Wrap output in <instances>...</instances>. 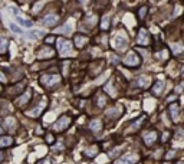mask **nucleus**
<instances>
[{
	"label": "nucleus",
	"instance_id": "4468645a",
	"mask_svg": "<svg viewBox=\"0 0 184 164\" xmlns=\"http://www.w3.org/2000/svg\"><path fill=\"white\" fill-rule=\"evenodd\" d=\"M13 144V138L9 135H0V148H7Z\"/></svg>",
	"mask_w": 184,
	"mask_h": 164
},
{
	"label": "nucleus",
	"instance_id": "b1692460",
	"mask_svg": "<svg viewBox=\"0 0 184 164\" xmlns=\"http://www.w3.org/2000/svg\"><path fill=\"white\" fill-rule=\"evenodd\" d=\"M171 48H173V51H174V53H177L178 55V52L180 53H184V46L181 43H174V45H171Z\"/></svg>",
	"mask_w": 184,
	"mask_h": 164
},
{
	"label": "nucleus",
	"instance_id": "4c0bfd02",
	"mask_svg": "<svg viewBox=\"0 0 184 164\" xmlns=\"http://www.w3.org/2000/svg\"><path fill=\"white\" fill-rule=\"evenodd\" d=\"M177 164H184V161H180V163H177Z\"/></svg>",
	"mask_w": 184,
	"mask_h": 164
},
{
	"label": "nucleus",
	"instance_id": "c9c22d12",
	"mask_svg": "<svg viewBox=\"0 0 184 164\" xmlns=\"http://www.w3.org/2000/svg\"><path fill=\"white\" fill-rule=\"evenodd\" d=\"M173 156H174V151H170V153L167 154V158H173Z\"/></svg>",
	"mask_w": 184,
	"mask_h": 164
},
{
	"label": "nucleus",
	"instance_id": "412c9836",
	"mask_svg": "<svg viewBox=\"0 0 184 164\" xmlns=\"http://www.w3.org/2000/svg\"><path fill=\"white\" fill-rule=\"evenodd\" d=\"M105 104H106V96L104 95V94H98V95H96V105H98L99 108H104Z\"/></svg>",
	"mask_w": 184,
	"mask_h": 164
},
{
	"label": "nucleus",
	"instance_id": "20e7f679",
	"mask_svg": "<svg viewBox=\"0 0 184 164\" xmlns=\"http://www.w3.org/2000/svg\"><path fill=\"white\" fill-rule=\"evenodd\" d=\"M71 123H72V120H71V117H68V115H62L61 118H59L58 121H56V124L53 125V130L55 131H65L66 128H68L69 125H71Z\"/></svg>",
	"mask_w": 184,
	"mask_h": 164
},
{
	"label": "nucleus",
	"instance_id": "f257e3e1",
	"mask_svg": "<svg viewBox=\"0 0 184 164\" xmlns=\"http://www.w3.org/2000/svg\"><path fill=\"white\" fill-rule=\"evenodd\" d=\"M56 48H58L61 58H69V56L73 55V45H72V42L66 41L63 38H59L56 41Z\"/></svg>",
	"mask_w": 184,
	"mask_h": 164
},
{
	"label": "nucleus",
	"instance_id": "473e14b6",
	"mask_svg": "<svg viewBox=\"0 0 184 164\" xmlns=\"http://www.w3.org/2000/svg\"><path fill=\"white\" fill-rule=\"evenodd\" d=\"M46 141H48L49 144H52V143H53V137H52L51 134H48V135H46Z\"/></svg>",
	"mask_w": 184,
	"mask_h": 164
},
{
	"label": "nucleus",
	"instance_id": "9b49d317",
	"mask_svg": "<svg viewBox=\"0 0 184 164\" xmlns=\"http://www.w3.org/2000/svg\"><path fill=\"white\" fill-rule=\"evenodd\" d=\"M30 96H32V89H27L26 92H24L22 96H19V99L16 101L17 107H20V108H23V107L26 105V104L29 102V101H30Z\"/></svg>",
	"mask_w": 184,
	"mask_h": 164
},
{
	"label": "nucleus",
	"instance_id": "ddd939ff",
	"mask_svg": "<svg viewBox=\"0 0 184 164\" xmlns=\"http://www.w3.org/2000/svg\"><path fill=\"white\" fill-rule=\"evenodd\" d=\"M73 42H75L73 45H75L76 48H78V49H82L86 43H88V38H86V36H84V35H76L75 39H73Z\"/></svg>",
	"mask_w": 184,
	"mask_h": 164
},
{
	"label": "nucleus",
	"instance_id": "c85d7f7f",
	"mask_svg": "<svg viewBox=\"0 0 184 164\" xmlns=\"http://www.w3.org/2000/svg\"><path fill=\"white\" fill-rule=\"evenodd\" d=\"M45 42H46V45H51L56 42V39H55V36H48V38H45Z\"/></svg>",
	"mask_w": 184,
	"mask_h": 164
},
{
	"label": "nucleus",
	"instance_id": "6ab92c4d",
	"mask_svg": "<svg viewBox=\"0 0 184 164\" xmlns=\"http://www.w3.org/2000/svg\"><path fill=\"white\" fill-rule=\"evenodd\" d=\"M98 145H95V144H94V145H91V147H88L86 148L85 151H84V154H85L86 157H94V156H96V154H98Z\"/></svg>",
	"mask_w": 184,
	"mask_h": 164
},
{
	"label": "nucleus",
	"instance_id": "f8f14e48",
	"mask_svg": "<svg viewBox=\"0 0 184 164\" xmlns=\"http://www.w3.org/2000/svg\"><path fill=\"white\" fill-rule=\"evenodd\" d=\"M144 138V143L147 144V145H153L154 143H155V140H157V133L155 131H148V133H145L143 135Z\"/></svg>",
	"mask_w": 184,
	"mask_h": 164
},
{
	"label": "nucleus",
	"instance_id": "cd10ccee",
	"mask_svg": "<svg viewBox=\"0 0 184 164\" xmlns=\"http://www.w3.org/2000/svg\"><path fill=\"white\" fill-rule=\"evenodd\" d=\"M108 23H109V20H108V16L102 17V22H101V27H102L104 30H106V29H108Z\"/></svg>",
	"mask_w": 184,
	"mask_h": 164
},
{
	"label": "nucleus",
	"instance_id": "7c9ffc66",
	"mask_svg": "<svg viewBox=\"0 0 184 164\" xmlns=\"http://www.w3.org/2000/svg\"><path fill=\"white\" fill-rule=\"evenodd\" d=\"M10 29L14 32V33H22V30H20V29H19V27L16 26V25H10Z\"/></svg>",
	"mask_w": 184,
	"mask_h": 164
},
{
	"label": "nucleus",
	"instance_id": "2f4dec72",
	"mask_svg": "<svg viewBox=\"0 0 184 164\" xmlns=\"http://www.w3.org/2000/svg\"><path fill=\"white\" fill-rule=\"evenodd\" d=\"M145 13H147V7H145V6L141 7V10H140V17H141V19L145 16Z\"/></svg>",
	"mask_w": 184,
	"mask_h": 164
},
{
	"label": "nucleus",
	"instance_id": "72a5a7b5",
	"mask_svg": "<svg viewBox=\"0 0 184 164\" xmlns=\"http://www.w3.org/2000/svg\"><path fill=\"white\" fill-rule=\"evenodd\" d=\"M7 79L4 78V75H3V72H0V82H2V84H4V82H6Z\"/></svg>",
	"mask_w": 184,
	"mask_h": 164
},
{
	"label": "nucleus",
	"instance_id": "5701e85b",
	"mask_svg": "<svg viewBox=\"0 0 184 164\" xmlns=\"http://www.w3.org/2000/svg\"><path fill=\"white\" fill-rule=\"evenodd\" d=\"M144 120H145V117H141L140 120L134 121V124L130 127V130H131V131H135L137 128H140V127H141V124H143V121H144Z\"/></svg>",
	"mask_w": 184,
	"mask_h": 164
},
{
	"label": "nucleus",
	"instance_id": "aec40b11",
	"mask_svg": "<svg viewBox=\"0 0 184 164\" xmlns=\"http://www.w3.org/2000/svg\"><path fill=\"white\" fill-rule=\"evenodd\" d=\"M163 88H164V82L163 81H158V82H155V85H154L153 92L155 94V95H160V94L163 92Z\"/></svg>",
	"mask_w": 184,
	"mask_h": 164
},
{
	"label": "nucleus",
	"instance_id": "f704fd0d",
	"mask_svg": "<svg viewBox=\"0 0 184 164\" xmlns=\"http://www.w3.org/2000/svg\"><path fill=\"white\" fill-rule=\"evenodd\" d=\"M38 164H52L51 163V160H46V158H45V160H42V161H39Z\"/></svg>",
	"mask_w": 184,
	"mask_h": 164
},
{
	"label": "nucleus",
	"instance_id": "f03ea898",
	"mask_svg": "<svg viewBox=\"0 0 184 164\" xmlns=\"http://www.w3.org/2000/svg\"><path fill=\"white\" fill-rule=\"evenodd\" d=\"M41 85L46 89H55V86H58L61 84V75H56V74H52V75H42L41 79Z\"/></svg>",
	"mask_w": 184,
	"mask_h": 164
},
{
	"label": "nucleus",
	"instance_id": "e433bc0d",
	"mask_svg": "<svg viewBox=\"0 0 184 164\" xmlns=\"http://www.w3.org/2000/svg\"><path fill=\"white\" fill-rule=\"evenodd\" d=\"M0 134H3V128H2V125H0Z\"/></svg>",
	"mask_w": 184,
	"mask_h": 164
},
{
	"label": "nucleus",
	"instance_id": "bb28decb",
	"mask_svg": "<svg viewBox=\"0 0 184 164\" xmlns=\"http://www.w3.org/2000/svg\"><path fill=\"white\" fill-rule=\"evenodd\" d=\"M7 45H9V42H7L6 39H3V41L0 42V55H2V53H4V52H6V49H7Z\"/></svg>",
	"mask_w": 184,
	"mask_h": 164
},
{
	"label": "nucleus",
	"instance_id": "4be33fe9",
	"mask_svg": "<svg viewBox=\"0 0 184 164\" xmlns=\"http://www.w3.org/2000/svg\"><path fill=\"white\" fill-rule=\"evenodd\" d=\"M170 114H171V118H173L174 121L178 118V105L177 104H173V105L170 107Z\"/></svg>",
	"mask_w": 184,
	"mask_h": 164
},
{
	"label": "nucleus",
	"instance_id": "dca6fc26",
	"mask_svg": "<svg viewBox=\"0 0 184 164\" xmlns=\"http://www.w3.org/2000/svg\"><path fill=\"white\" fill-rule=\"evenodd\" d=\"M89 128H91L94 133H99L102 130V121L101 120H92L91 124H89Z\"/></svg>",
	"mask_w": 184,
	"mask_h": 164
},
{
	"label": "nucleus",
	"instance_id": "39448f33",
	"mask_svg": "<svg viewBox=\"0 0 184 164\" xmlns=\"http://www.w3.org/2000/svg\"><path fill=\"white\" fill-rule=\"evenodd\" d=\"M140 56L135 53V52H130V53L127 55L125 58H124V63L127 66H131V68H135V66H140Z\"/></svg>",
	"mask_w": 184,
	"mask_h": 164
},
{
	"label": "nucleus",
	"instance_id": "a878e982",
	"mask_svg": "<svg viewBox=\"0 0 184 164\" xmlns=\"http://www.w3.org/2000/svg\"><path fill=\"white\" fill-rule=\"evenodd\" d=\"M58 32H61V33H66V35H69V33H71V25H68V23H66L65 25V26H62V27H59V29H58Z\"/></svg>",
	"mask_w": 184,
	"mask_h": 164
},
{
	"label": "nucleus",
	"instance_id": "7ed1b4c3",
	"mask_svg": "<svg viewBox=\"0 0 184 164\" xmlns=\"http://www.w3.org/2000/svg\"><path fill=\"white\" fill-rule=\"evenodd\" d=\"M46 104H48V98H46V96H42L38 105L33 107V108L29 109V111H26V115L30 117V118H38V117H41L42 112H43V109L46 108Z\"/></svg>",
	"mask_w": 184,
	"mask_h": 164
},
{
	"label": "nucleus",
	"instance_id": "c756f323",
	"mask_svg": "<svg viewBox=\"0 0 184 164\" xmlns=\"http://www.w3.org/2000/svg\"><path fill=\"white\" fill-rule=\"evenodd\" d=\"M19 19V23H22L23 26H32V22H27V20H23L22 17H17Z\"/></svg>",
	"mask_w": 184,
	"mask_h": 164
},
{
	"label": "nucleus",
	"instance_id": "9d476101",
	"mask_svg": "<svg viewBox=\"0 0 184 164\" xmlns=\"http://www.w3.org/2000/svg\"><path fill=\"white\" fill-rule=\"evenodd\" d=\"M59 22V16L55 13H49L46 14V16L43 17V20H42V23L45 25V26H55V25Z\"/></svg>",
	"mask_w": 184,
	"mask_h": 164
},
{
	"label": "nucleus",
	"instance_id": "a211bd4d",
	"mask_svg": "<svg viewBox=\"0 0 184 164\" xmlns=\"http://www.w3.org/2000/svg\"><path fill=\"white\" fill-rule=\"evenodd\" d=\"M150 82H151V78L150 76H147V75H143L138 78V86H141V88H147V86L150 85Z\"/></svg>",
	"mask_w": 184,
	"mask_h": 164
},
{
	"label": "nucleus",
	"instance_id": "0eeeda50",
	"mask_svg": "<svg viewBox=\"0 0 184 164\" xmlns=\"http://www.w3.org/2000/svg\"><path fill=\"white\" fill-rule=\"evenodd\" d=\"M138 161V156L134 153H130V154H125L122 157H119L115 160V164H134Z\"/></svg>",
	"mask_w": 184,
	"mask_h": 164
},
{
	"label": "nucleus",
	"instance_id": "1a4fd4ad",
	"mask_svg": "<svg viewBox=\"0 0 184 164\" xmlns=\"http://www.w3.org/2000/svg\"><path fill=\"white\" fill-rule=\"evenodd\" d=\"M53 55H55V51L51 48H42L38 51V53H36V56H38L39 59H49V58H53Z\"/></svg>",
	"mask_w": 184,
	"mask_h": 164
},
{
	"label": "nucleus",
	"instance_id": "6e6552de",
	"mask_svg": "<svg viewBox=\"0 0 184 164\" xmlns=\"http://www.w3.org/2000/svg\"><path fill=\"white\" fill-rule=\"evenodd\" d=\"M137 43L143 45V46H145V45L150 43V33H148V30H147V29H141V30L138 32V36H137Z\"/></svg>",
	"mask_w": 184,
	"mask_h": 164
},
{
	"label": "nucleus",
	"instance_id": "58836bf2",
	"mask_svg": "<svg viewBox=\"0 0 184 164\" xmlns=\"http://www.w3.org/2000/svg\"><path fill=\"white\" fill-rule=\"evenodd\" d=\"M183 71H184V69H183Z\"/></svg>",
	"mask_w": 184,
	"mask_h": 164
},
{
	"label": "nucleus",
	"instance_id": "2eb2a0df",
	"mask_svg": "<svg viewBox=\"0 0 184 164\" xmlns=\"http://www.w3.org/2000/svg\"><path fill=\"white\" fill-rule=\"evenodd\" d=\"M106 117H109V118H118L121 114H122V107H116V108H111L106 111Z\"/></svg>",
	"mask_w": 184,
	"mask_h": 164
},
{
	"label": "nucleus",
	"instance_id": "f3484780",
	"mask_svg": "<svg viewBox=\"0 0 184 164\" xmlns=\"http://www.w3.org/2000/svg\"><path fill=\"white\" fill-rule=\"evenodd\" d=\"M4 125H6V128L9 131H14V128H16V120H14L13 117H7L6 120H4Z\"/></svg>",
	"mask_w": 184,
	"mask_h": 164
},
{
	"label": "nucleus",
	"instance_id": "393cba45",
	"mask_svg": "<svg viewBox=\"0 0 184 164\" xmlns=\"http://www.w3.org/2000/svg\"><path fill=\"white\" fill-rule=\"evenodd\" d=\"M84 23H86L89 27H92L96 23V17H95V16H89V17H86L85 20H84Z\"/></svg>",
	"mask_w": 184,
	"mask_h": 164
},
{
	"label": "nucleus",
	"instance_id": "423d86ee",
	"mask_svg": "<svg viewBox=\"0 0 184 164\" xmlns=\"http://www.w3.org/2000/svg\"><path fill=\"white\" fill-rule=\"evenodd\" d=\"M127 45H128V41H127V38L122 36V35H116L112 41V46L116 51H124L127 48Z\"/></svg>",
	"mask_w": 184,
	"mask_h": 164
}]
</instances>
